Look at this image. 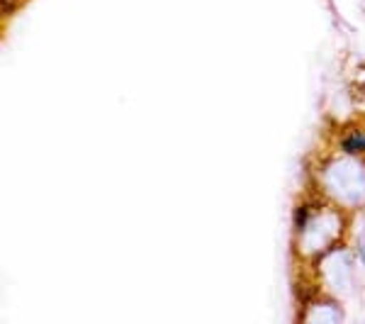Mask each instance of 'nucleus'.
I'll use <instances>...</instances> for the list:
<instances>
[{
    "instance_id": "1",
    "label": "nucleus",
    "mask_w": 365,
    "mask_h": 324,
    "mask_svg": "<svg viewBox=\"0 0 365 324\" xmlns=\"http://www.w3.org/2000/svg\"><path fill=\"white\" fill-rule=\"evenodd\" d=\"M336 149L344 156L365 158V127L346 129V132L341 134L339 141H336Z\"/></svg>"
},
{
    "instance_id": "2",
    "label": "nucleus",
    "mask_w": 365,
    "mask_h": 324,
    "mask_svg": "<svg viewBox=\"0 0 365 324\" xmlns=\"http://www.w3.org/2000/svg\"><path fill=\"white\" fill-rule=\"evenodd\" d=\"M358 258L365 263V237H361V246H358Z\"/></svg>"
}]
</instances>
